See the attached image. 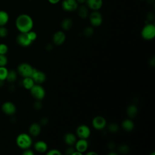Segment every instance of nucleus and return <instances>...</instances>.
Segmentation results:
<instances>
[{
	"label": "nucleus",
	"instance_id": "1",
	"mask_svg": "<svg viewBox=\"0 0 155 155\" xmlns=\"http://www.w3.org/2000/svg\"><path fill=\"white\" fill-rule=\"evenodd\" d=\"M34 22L32 18L27 14H21L16 19L15 25L20 33H27L31 30Z\"/></svg>",
	"mask_w": 155,
	"mask_h": 155
},
{
	"label": "nucleus",
	"instance_id": "2",
	"mask_svg": "<svg viewBox=\"0 0 155 155\" xmlns=\"http://www.w3.org/2000/svg\"><path fill=\"white\" fill-rule=\"evenodd\" d=\"M16 143L19 148L25 150L29 148L32 145V139L30 135L27 133H21L16 137Z\"/></svg>",
	"mask_w": 155,
	"mask_h": 155
},
{
	"label": "nucleus",
	"instance_id": "3",
	"mask_svg": "<svg viewBox=\"0 0 155 155\" xmlns=\"http://www.w3.org/2000/svg\"><path fill=\"white\" fill-rule=\"evenodd\" d=\"M142 38L147 41L151 40L155 37V26L152 23L146 24L141 30Z\"/></svg>",
	"mask_w": 155,
	"mask_h": 155
},
{
	"label": "nucleus",
	"instance_id": "4",
	"mask_svg": "<svg viewBox=\"0 0 155 155\" xmlns=\"http://www.w3.org/2000/svg\"><path fill=\"white\" fill-rule=\"evenodd\" d=\"M30 90L31 96L36 100L41 101L45 96V89L41 84H35Z\"/></svg>",
	"mask_w": 155,
	"mask_h": 155
},
{
	"label": "nucleus",
	"instance_id": "5",
	"mask_svg": "<svg viewBox=\"0 0 155 155\" xmlns=\"http://www.w3.org/2000/svg\"><path fill=\"white\" fill-rule=\"evenodd\" d=\"M33 67L29 64L27 62L21 63L17 68L18 73L23 78L31 77L33 72Z\"/></svg>",
	"mask_w": 155,
	"mask_h": 155
},
{
	"label": "nucleus",
	"instance_id": "6",
	"mask_svg": "<svg viewBox=\"0 0 155 155\" xmlns=\"http://www.w3.org/2000/svg\"><path fill=\"white\" fill-rule=\"evenodd\" d=\"M90 24L93 27L100 26L103 21V17L99 10L92 11L88 15Z\"/></svg>",
	"mask_w": 155,
	"mask_h": 155
},
{
	"label": "nucleus",
	"instance_id": "7",
	"mask_svg": "<svg viewBox=\"0 0 155 155\" xmlns=\"http://www.w3.org/2000/svg\"><path fill=\"white\" fill-rule=\"evenodd\" d=\"M61 6L64 11L72 12L77 10L79 4L76 0H62Z\"/></svg>",
	"mask_w": 155,
	"mask_h": 155
},
{
	"label": "nucleus",
	"instance_id": "8",
	"mask_svg": "<svg viewBox=\"0 0 155 155\" xmlns=\"http://www.w3.org/2000/svg\"><path fill=\"white\" fill-rule=\"evenodd\" d=\"M76 134L79 139H88L91 134L90 128L85 124L79 125L76 129Z\"/></svg>",
	"mask_w": 155,
	"mask_h": 155
},
{
	"label": "nucleus",
	"instance_id": "9",
	"mask_svg": "<svg viewBox=\"0 0 155 155\" xmlns=\"http://www.w3.org/2000/svg\"><path fill=\"white\" fill-rule=\"evenodd\" d=\"M31 78L33 79L35 84H41L46 80V75L45 73L42 71L38 70L35 68H34L33 70Z\"/></svg>",
	"mask_w": 155,
	"mask_h": 155
},
{
	"label": "nucleus",
	"instance_id": "10",
	"mask_svg": "<svg viewBox=\"0 0 155 155\" xmlns=\"http://www.w3.org/2000/svg\"><path fill=\"white\" fill-rule=\"evenodd\" d=\"M92 125L96 130H102L107 126V120L102 116H95L92 120Z\"/></svg>",
	"mask_w": 155,
	"mask_h": 155
},
{
	"label": "nucleus",
	"instance_id": "11",
	"mask_svg": "<svg viewBox=\"0 0 155 155\" xmlns=\"http://www.w3.org/2000/svg\"><path fill=\"white\" fill-rule=\"evenodd\" d=\"M17 43L22 47H28L33 42L29 38L27 33H20L16 36Z\"/></svg>",
	"mask_w": 155,
	"mask_h": 155
},
{
	"label": "nucleus",
	"instance_id": "12",
	"mask_svg": "<svg viewBox=\"0 0 155 155\" xmlns=\"http://www.w3.org/2000/svg\"><path fill=\"white\" fill-rule=\"evenodd\" d=\"M1 109L3 113L7 115H13L16 111V107L15 105L10 101H6L4 102L1 106Z\"/></svg>",
	"mask_w": 155,
	"mask_h": 155
},
{
	"label": "nucleus",
	"instance_id": "13",
	"mask_svg": "<svg viewBox=\"0 0 155 155\" xmlns=\"http://www.w3.org/2000/svg\"><path fill=\"white\" fill-rule=\"evenodd\" d=\"M85 5L92 11L100 10L103 5V0H86Z\"/></svg>",
	"mask_w": 155,
	"mask_h": 155
},
{
	"label": "nucleus",
	"instance_id": "14",
	"mask_svg": "<svg viewBox=\"0 0 155 155\" xmlns=\"http://www.w3.org/2000/svg\"><path fill=\"white\" fill-rule=\"evenodd\" d=\"M66 36L63 31L59 30L56 31L53 35V42L55 45H62L65 41Z\"/></svg>",
	"mask_w": 155,
	"mask_h": 155
},
{
	"label": "nucleus",
	"instance_id": "15",
	"mask_svg": "<svg viewBox=\"0 0 155 155\" xmlns=\"http://www.w3.org/2000/svg\"><path fill=\"white\" fill-rule=\"evenodd\" d=\"M75 144V150L83 153L86 151L88 147V142L85 139H79L76 140Z\"/></svg>",
	"mask_w": 155,
	"mask_h": 155
},
{
	"label": "nucleus",
	"instance_id": "16",
	"mask_svg": "<svg viewBox=\"0 0 155 155\" xmlns=\"http://www.w3.org/2000/svg\"><path fill=\"white\" fill-rule=\"evenodd\" d=\"M28 131L30 133V135L36 137L38 136L41 131V125L38 123H33L31 124L28 128Z\"/></svg>",
	"mask_w": 155,
	"mask_h": 155
},
{
	"label": "nucleus",
	"instance_id": "17",
	"mask_svg": "<svg viewBox=\"0 0 155 155\" xmlns=\"http://www.w3.org/2000/svg\"><path fill=\"white\" fill-rule=\"evenodd\" d=\"M34 148L37 152L42 153L48 151V145L45 142L38 140L35 143Z\"/></svg>",
	"mask_w": 155,
	"mask_h": 155
},
{
	"label": "nucleus",
	"instance_id": "18",
	"mask_svg": "<svg viewBox=\"0 0 155 155\" xmlns=\"http://www.w3.org/2000/svg\"><path fill=\"white\" fill-rule=\"evenodd\" d=\"M88 9L89 8L87 7L86 5L82 4V5H80L78 6L76 10L78 11V14L81 18L85 19L89 15Z\"/></svg>",
	"mask_w": 155,
	"mask_h": 155
},
{
	"label": "nucleus",
	"instance_id": "19",
	"mask_svg": "<svg viewBox=\"0 0 155 155\" xmlns=\"http://www.w3.org/2000/svg\"><path fill=\"white\" fill-rule=\"evenodd\" d=\"M121 127L126 131H131L134 128V124L131 119H125L122 122Z\"/></svg>",
	"mask_w": 155,
	"mask_h": 155
},
{
	"label": "nucleus",
	"instance_id": "20",
	"mask_svg": "<svg viewBox=\"0 0 155 155\" xmlns=\"http://www.w3.org/2000/svg\"><path fill=\"white\" fill-rule=\"evenodd\" d=\"M64 140L67 145H73L76 143L77 140V137L74 134L71 133H67L64 135Z\"/></svg>",
	"mask_w": 155,
	"mask_h": 155
},
{
	"label": "nucleus",
	"instance_id": "21",
	"mask_svg": "<svg viewBox=\"0 0 155 155\" xmlns=\"http://www.w3.org/2000/svg\"><path fill=\"white\" fill-rule=\"evenodd\" d=\"M138 113V109L136 105L131 104L127 108V114L131 119L136 117Z\"/></svg>",
	"mask_w": 155,
	"mask_h": 155
},
{
	"label": "nucleus",
	"instance_id": "22",
	"mask_svg": "<svg viewBox=\"0 0 155 155\" xmlns=\"http://www.w3.org/2000/svg\"><path fill=\"white\" fill-rule=\"evenodd\" d=\"M23 87L27 90H30L32 87L35 84V81L31 77L24 78L22 82Z\"/></svg>",
	"mask_w": 155,
	"mask_h": 155
},
{
	"label": "nucleus",
	"instance_id": "23",
	"mask_svg": "<svg viewBox=\"0 0 155 155\" xmlns=\"http://www.w3.org/2000/svg\"><path fill=\"white\" fill-rule=\"evenodd\" d=\"M9 21V15L4 10H0V26H5Z\"/></svg>",
	"mask_w": 155,
	"mask_h": 155
},
{
	"label": "nucleus",
	"instance_id": "24",
	"mask_svg": "<svg viewBox=\"0 0 155 155\" xmlns=\"http://www.w3.org/2000/svg\"><path fill=\"white\" fill-rule=\"evenodd\" d=\"M73 21L69 18H66L64 19L61 22V27L64 30H69L73 27Z\"/></svg>",
	"mask_w": 155,
	"mask_h": 155
},
{
	"label": "nucleus",
	"instance_id": "25",
	"mask_svg": "<svg viewBox=\"0 0 155 155\" xmlns=\"http://www.w3.org/2000/svg\"><path fill=\"white\" fill-rule=\"evenodd\" d=\"M17 79V73L15 70H8V74L6 78V80L10 83L14 82Z\"/></svg>",
	"mask_w": 155,
	"mask_h": 155
},
{
	"label": "nucleus",
	"instance_id": "26",
	"mask_svg": "<svg viewBox=\"0 0 155 155\" xmlns=\"http://www.w3.org/2000/svg\"><path fill=\"white\" fill-rule=\"evenodd\" d=\"M8 71V70L5 67H0V80L3 81L6 80Z\"/></svg>",
	"mask_w": 155,
	"mask_h": 155
},
{
	"label": "nucleus",
	"instance_id": "27",
	"mask_svg": "<svg viewBox=\"0 0 155 155\" xmlns=\"http://www.w3.org/2000/svg\"><path fill=\"white\" fill-rule=\"evenodd\" d=\"M119 125L115 123H111L108 126V130L113 133H115L118 131L119 130Z\"/></svg>",
	"mask_w": 155,
	"mask_h": 155
},
{
	"label": "nucleus",
	"instance_id": "28",
	"mask_svg": "<svg viewBox=\"0 0 155 155\" xmlns=\"http://www.w3.org/2000/svg\"><path fill=\"white\" fill-rule=\"evenodd\" d=\"M129 147L126 144L120 145L118 148V151L122 154H127L129 151Z\"/></svg>",
	"mask_w": 155,
	"mask_h": 155
},
{
	"label": "nucleus",
	"instance_id": "29",
	"mask_svg": "<svg viewBox=\"0 0 155 155\" xmlns=\"http://www.w3.org/2000/svg\"><path fill=\"white\" fill-rule=\"evenodd\" d=\"M93 33H94L93 28L92 27H90H90H87L84 30V35L85 36H87V37L92 36Z\"/></svg>",
	"mask_w": 155,
	"mask_h": 155
},
{
	"label": "nucleus",
	"instance_id": "30",
	"mask_svg": "<svg viewBox=\"0 0 155 155\" xmlns=\"http://www.w3.org/2000/svg\"><path fill=\"white\" fill-rule=\"evenodd\" d=\"M8 62V59L5 54H0V67H5Z\"/></svg>",
	"mask_w": 155,
	"mask_h": 155
},
{
	"label": "nucleus",
	"instance_id": "31",
	"mask_svg": "<svg viewBox=\"0 0 155 155\" xmlns=\"http://www.w3.org/2000/svg\"><path fill=\"white\" fill-rule=\"evenodd\" d=\"M8 35V30L5 26H0V38H5Z\"/></svg>",
	"mask_w": 155,
	"mask_h": 155
},
{
	"label": "nucleus",
	"instance_id": "32",
	"mask_svg": "<svg viewBox=\"0 0 155 155\" xmlns=\"http://www.w3.org/2000/svg\"><path fill=\"white\" fill-rule=\"evenodd\" d=\"M8 50V46L5 44H0V54H5Z\"/></svg>",
	"mask_w": 155,
	"mask_h": 155
},
{
	"label": "nucleus",
	"instance_id": "33",
	"mask_svg": "<svg viewBox=\"0 0 155 155\" xmlns=\"http://www.w3.org/2000/svg\"><path fill=\"white\" fill-rule=\"evenodd\" d=\"M27 35H28L30 39L32 42L35 41L36 39V38H37V34H36V33L35 31H32V30L29 31L28 32H27Z\"/></svg>",
	"mask_w": 155,
	"mask_h": 155
},
{
	"label": "nucleus",
	"instance_id": "34",
	"mask_svg": "<svg viewBox=\"0 0 155 155\" xmlns=\"http://www.w3.org/2000/svg\"><path fill=\"white\" fill-rule=\"evenodd\" d=\"M61 152L58 149H51L48 151L47 153V154L48 155H61Z\"/></svg>",
	"mask_w": 155,
	"mask_h": 155
},
{
	"label": "nucleus",
	"instance_id": "35",
	"mask_svg": "<svg viewBox=\"0 0 155 155\" xmlns=\"http://www.w3.org/2000/svg\"><path fill=\"white\" fill-rule=\"evenodd\" d=\"M34 108L36 110H40L42 107V104L40 100H37L35 103H34Z\"/></svg>",
	"mask_w": 155,
	"mask_h": 155
},
{
	"label": "nucleus",
	"instance_id": "36",
	"mask_svg": "<svg viewBox=\"0 0 155 155\" xmlns=\"http://www.w3.org/2000/svg\"><path fill=\"white\" fill-rule=\"evenodd\" d=\"M22 154H24V155H33L34 152L31 150L27 148V149L24 150V152L22 153Z\"/></svg>",
	"mask_w": 155,
	"mask_h": 155
},
{
	"label": "nucleus",
	"instance_id": "37",
	"mask_svg": "<svg viewBox=\"0 0 155 155\" xmlns=\"http://www.w3.org/2000/svg\"><path fill=\"white\" fill-rule=\"evenodd\" d=\"M74 150H75V149H74L73 148L69 147V148H68L65 150V154H66L72 155V153H73V151H74Z\"/></svg>",
	"mask_w": 155,
	"mask_h": 155
},
{
	"label": "nucleus",
	"instance_id": "38",
	"mask_svg": "<svg viewBox=\"0 0 155 155\" xmlns=\"http://www.w3.org/2000/svg\"><path fill=\"white\" fill-rule=\"evenodd\" d=\"M48 123V119L47 117H42L41 120V124L43 125H45Z\"/></svg>",
	"mask_w": 155,
	"mask_h": 155
},
{
	"label": "nucleus",
	"instance_id": "39",
	"mask_svg": "<svg viewBox=\"0 0 155 155\" xmlns=\"http://www.w3.org/2000/svg\"><path fill=\"white\" fill-rule=\"evenodd\" d=\"M60 1H61V0H48V1L49 3H50V4H53V5L58 4V2H60Z\"/></svg>",
	"mask_w": 155,
	"mask_h": 155
},
{
	"label": "nucleus",
	"instance_id": "40",
	"mask_svg": "<svg viewBox=\"0 0 155 155\" xmlns=\"http://www.w3.org/2000/svg\"><path fill=\"white\" fill-rule=\"evenodd\" d=\"M45 48L47 50H51L53 48V45L51 44H47L46 47H45Z\"/></svg>",
	"mask_w": 155,
	"mask_h": 155
},
{
	"label": "nucleus",
	"instance_id": "41",
	"mask_svg": "<svg viewBox=\"0 0 155 155\" xmlns=\"http://www.w3.org/2000/svg\"><path fill=\"white\" fill-rule=\"evenodd\" d=\"M108 148L111 150V151H113V150L114 149V144L113 143V142H110L109 144H108Z\"/></svg>",
	"mask_w": 155,
	"mask_h": 155
},
{
	"label": "nucleus",
	"instance_id": "42",
	"mask_svg": "<svg viewBox=\"0 0 155 155\" xmlns=\"http://www.w3.org/2000/svg\"><path fill=\"white\" fill-rule=\"evenodd\" d=\"M76 1L79 5H82V4H85L86 0H76Z\"/></svg>",
	"mask_w": 155,
	"mask_h": 155
},
{
	"label": "nucleus",
	"instance_id": "43",
	"mask_svg": "<svg viewBox=\"0 0 155 155\" xmlns=\"http://www.w3.org/2000/svg\"><path fill=\"white\" fill-rule=\"evenodd\" d=\"M87 154H97V153H95V152H91V151H90V152H88V153H87Z\"/></svg>",
	"mask_w": 155,
	"mask_h": 155
},
{
	"label": "nucleus",
	"instance_id": "44",
	"mask_svg": "<svg viewBox=\"0 0 155 155\" xmlns=\"http://www.w3.org/2000/svg\"><path fill=\"white\" fill-rule=\"evenodd\" d=\"M108 154L109 155H116L117 154V153H115V152H113V151H111V152H110L109 153H108Z\"/></svg>",
	"mask_w": 155,
	"mask_h": 155
},
{
	"label": "nucleus",
	"instance_id": "45",
	"mask_svg": "<svg viewBox=\"0 0 155 155\" xmlns=\"http://www.w3.org/2000/svg\"><path fill=\"white\" fill-rule=\"evenodd\" d=\"M3 85V81L0 80V87H1Z\"/></svg>",
	"mask_w": 155,
	"mask_h": 155
},
{
	"label": "nucleus",
	"instance_id": "46",
	"mask_svg": "<svg viewBox=\"0 0 155 155\" xmlns=\"http://www.w3.org/2000/svg\"><path fill=\"white\" fill-rule=\"evenodd\" d=\"M140 1H145V0H140Z\"/></svg>",
	"mask_w": 155,
	"mask_h": 155
}]
</instances>
